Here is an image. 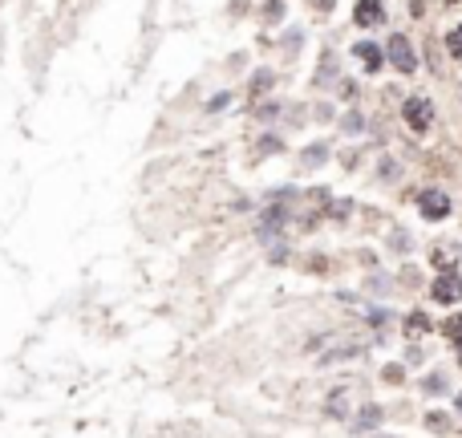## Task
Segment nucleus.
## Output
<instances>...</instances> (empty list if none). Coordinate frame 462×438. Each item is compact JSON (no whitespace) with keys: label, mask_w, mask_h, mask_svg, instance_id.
Masks as SVG:
<instances>
[{"label":"nucleus","mask_w":462,"mask_h":438,"mask_svg":"<svg viewBox=\"0 0 462 438\" xmlns=\"http://www.w3.org/2000/svg\"><path fill=\"white\" fill-rule=\"evenodd\" d=\"M446 49H450V57H454V61H462V25H454L446 33Z\"/></svg>","instance_id":"7"},{"label":"nucleus","mask_w":462,"mask_h":438,"mask_svg":"<svg viewBox=\"0 0 462 438\" xmlns=\"http://www.w3.org/2000/svg\"><path fill=\"white\" fill-rule=\"evenodd\" d=\"M406 329H410V333H422V329H426V317H422V313H410V321H406Z\"/></svg>","instance_id":"8"},{"label":"nucleus","mask_w":462,"mask_h":438,"mask_svg":"<svg viewBox=\"0 0 462 438\" xmlns=\"http://www.w3.org/2000/svg\"><path fill=\"white\" fill-rule=\"evenodd\" d=\"M345 130H353V134H357V130H361V118H357V114H349V118H345Z\"/></svg>","instance_id":"12"},{"label":"nucleus","mask_w":462,"mask_h":438,"mask_svg":"<svg viewBox=\"0 0 462 438\" xmlns=\"http://www.w3.org/2000/svg\"><path fill=\"white\" fill-rule=\"evenodd\" d=\"M434 301H438V304L462 301V280H458L454 272H446V276H438V280H434Z\"/></svg>","instance_id":"5"},{"label":"nucleus","mask_w":462,"mask_h":438,"mask_svg":"<svg viewBox=\"0 0 462 438\" xmlns=\"http://www.w3.org/2000/svg\"><path fill=\"white\" fill-rule=\"evenodd\" d=\"M381 422V410H377V406H369V410L361 414V426H377Z\"/></svg>","instance_id":"9"},{"label":"nucleus","mask_w":462,"mask_h":438,"mask_svg":"<svg viewBox=\"0 0 462 438\" xmlns=\"http://www.w3.org/2000/svg\"><path fill=\"white\" fill-rule=\"evenodd\" d=\"M389 61L398 65L401 74H413V69H418V57H413L410 37H401V33H393V37H389Z\"/></svg>","instance_id":"2"},{"label":"nucleus","mask_w":462,"mask_h":438,"mask_svg":"<svg viewBox=\"0 0 462 438\" xmlns=\"http://www.w3.org/2000/svg\"><path fill=\"white\" fill-rule=\"evenodd\" d=\"M353 21L361 29H373L386 21V9H381V0H357V9H353Z\"/></svg>","instance_id":"4"},{"label":"nucleus","mask_w":462,"mask_h":438,"mask_svg":"<svg viewBox=\"0 0 462 438\" xmlns=\"http://www.w3.org/2000/svg\"><path fill=\"white\" fill-rule=\"evenodd\" d=\"M357 57H361L365 61V69H369V74H373V69H381V61H386V57H381V49H377V45H357Z\"/></svg>","instance_id":"6"},{"label":"nucleus","mask_w":462,"mask_h":438,"mask_svg":"<svg viewBox=\"0 0 462 438\" xmlns=\"http://www.w3.org/2000/svg\"><path fill=\"white\" fill-rule=\"evenodd\" d=\"M328 410L337 414L341 418V410H345V389H341V394H333V398H328Z\"/></svg>","instance_id":"10"},{"label":"nucleus","mask_w":462,"mask_h":438,"mask_svg":"<svg viewBox=\"0 0 462 438\" xmlns=\"http://www.w3.org/2000/svg\"><path fill=\"white\" fill-rule=\"evenodd\" d=\"M401 114H406V126L418 130V134L434 122V106H430V98H410L406 106H401Z\"/></svg>","instance_id":"1"},{"label":"nucleus","mask_w":462,"mask_h":438,"mask_svg":"<svg viewBox=\"0 0 462 438\" xmlns=\"http://www.w3.org/2000/svg\"><path fill=\"white\" fill-rule=\"evenodd\" d=\"M426 426H430V430H446V418H442V414H430V418H426Z\"/></svg>","instance_id":"11"},{"label":"nucleus","mask_w":462,"mask_h":438,"mask_svg":"<svg viewBox=\"0 0 462 438\" xmlns=\"http://www.w3.org/2000/svg\"><path fill=\"white\" fill-rule=\"evenodd\" d=\"M418 207H422L426 219H446L450 215V199L442 191H422V195H418Z\"/></svg>","instance_id":"3"}]
</instances>
